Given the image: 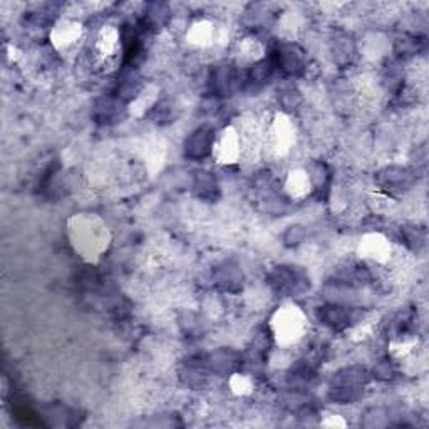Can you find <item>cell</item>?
Masks as SVG:
<instances>
[{
	"mask_svg": "<svg viewBox=\"0 0 429 429\" xmlns=\"http://www.w3.org/2000/svg\"><path fill=\"white\" fill-rule=\"evenodd\" d=\"M211 144H213V133L207 128H202L186 143V153L193 158H203L211 150Z\"/></svg>",
	"mask_w": 429,
	"mask_h": 429,
	"instance_id": "6da1fadb",
	"label": "cell"
}]
</instances>
